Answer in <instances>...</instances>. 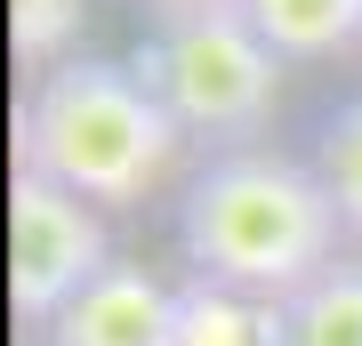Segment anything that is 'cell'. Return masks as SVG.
<instances>
[{
    "mask_svg": "<svg viewBox=\"0 0 362 346\" xmlns=\"http://www.w3.org/2000/svg\"><path fill=\"white\" fill-rule=\"evenodd\" d=\"M338 202L314 178V161L266 154V145H233L209 154L177 193V250L194 282L242 290L282 306L338 258Z\"/></svg>",
    "mask_w": 362,
    "mask_h": 346,
    "instance_id": "1",
    "label": "cell"
},
{
    "mask_svg": "<svg viewBox=\"0 0 362 346\" xmlns=\"http://www.w3.org/2000/svg\"><path fill=\"white\" fill-rule=\"evenodd\" d=\"M177 113L145 89L137 64L121 57H65L25 81L16 105V169L81 193L97 209H137L177 178L185 161Z\"/></svg>",
    "mask_w": 362,
    "mask_h": 346,
    "instance_id": "2",
    "label": "cell"
},
{
    "mask_svg": "<svg viewBox=\"0 0 362 346\" xmlns=\"http://www.w3.org/2000/svg\"><path fill=\"white\" fill-rule=\"evenodd\" d=\"M137 73L177 129L209 154H233L282 113V49L250 25L242 8H202V16H153L137 40Z\"/></svg>",
    "mask_w": 362,
    "mask_h": 346,
    "instance_id": "3",
    "label": "cell"
},
{
    "mask_svg": "<svg viewBox=\"0 0 362 346\" xmlns=\"http://www.w3.org/2000/svg\"><path fill=\"white\" fill-rule=\"evenodd\" d=\"M105 266H113L105 209L16 169L8 178V314L25 330H49Z\"/></svg>",
    "mask_w": 362,
    "mask_h": 346,
    "instance_id": "4",
    "label": "cell"
},
{
    "mask_svg": "<svg viewBox=\"0 0 362 346\" xmlns=\"http://www.w3.org/2000/svg\"><path fill=\"white\" fill-rule=\"evenodd\" d=\"M177 298L185 290H169L153 266L113 258V266L40 330V346H177Z\"/></svg>",
    "mask_w": 362,
    "mask_h": 346,
    "instance_id": "5",
    "label": "cell"
},
{
    "mask_svg": "<svg viewBox=\"0 0 362 346\" xmlns=\"http://www.w3.org/2000/svg\"><path fill=\"white\" fill-rule=\"evenodd\" d=\"M242 16H250L290 64L338 57V49L362 40V0H242Z\"/></svg>",
    "mask_w": 362,
    "mask_h": 346,
    "instance_id": "6",
    "label": "cell"
},
{
    "mask_svg": "<svg viewBox=\"0 0 362 346\" xmlns=\"http://www.w3.org/2000/svg\"><path fill=\"white\" fill-rule=\"evenodd\" d=\"M282 346H362V258H330L298 298H282Z\"/></svg>",
    "mask_w": 362,
    "mask_h": 346,
    "instance_id": "7",
    "label": "cell"
},
{
    "mask_svg": "<svg viewBox=\"0 0 362 346\" xmlns=\"http://www.w3.org/2000/svg\"><path fill=\"white\" fill-rule=\"evenodd\" d=\"M177 346H282V306L218 282H185L177 298Z\"/></svg>",
    "mask_w": 362,
    "mask_h": 346,
    "instance_id": "8",
    "label": "cell"
},
{
    "mask_svg": "<svg viewBox=\"0 0 362 346\" xmlns=\"http://www.w3.org/2000/svg\"><path fill=\"white\" fill-rule=\"evenodd\" d=\"M314 178L330 185L338 226L362 242V97H354V105H338V113L314 129Z\"/></svg>",
    "mask_w": 362,
    "mask_h": 346,
    "instance_id": "9",
    "label": "cell"
},
{
    "mask_svg": "<svg viewBox=\"0 0 362 346\" xmlns=\"http://www.w3.org/2000/svg\"><path fill=\"white\" fill-rule=\"evenodd\" d=\"M81 16H89V0H8V49L25 64V81L73 57Z\"/></svg>",
    "mask_w": 362,
    "mask_h": 346,
    "instance_id": "10",
    "label": "cell"
},
{
    "mask_svg": "<svg viewBox=\"0 0 362 346\" xmlns=\"http://www.w3.org/2000/svg\"><path fill=\"white\" fill-rule=\"evenodd\" d=\"M202 8H242V0H153V16H202Z\"/></svg>",
    "mask_w": 362,
    "mask_h": 346,
    "instance_id": "11",
    "label": "cell"
}]
</instances>
